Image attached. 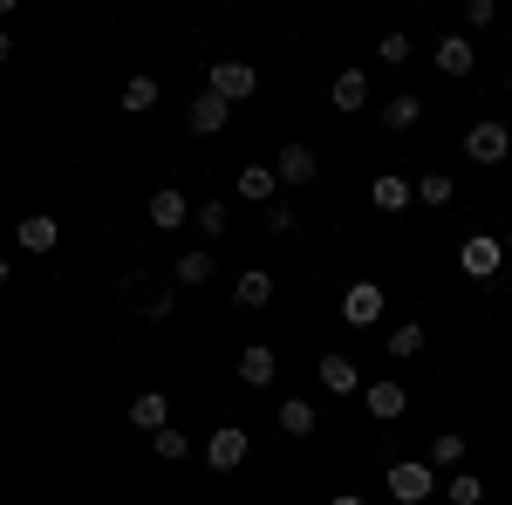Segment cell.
I'll return each mask as SVG.
<instances>
[{
  "label": "cell",
  "mask_w": 512,
  "mask_h": 505,
  "mask_svg": "<svg viewBox=\"0 0 512 505\" xmlns=\"http://www.w3.org/2000/svg\"><path fill=\"white\" fill-rule=\"evenodd\" d=\"M403 410H410L403 383H369V417H376V424H396Z\"/></svg>",
  "instance_id": "cell-16"
},
{
  "label": "cell",
  "mask_w": 512,
  "mask_h": 505,
  "mask_svg": "<svg viewBox=\"0 0 512 505\" xmlns=\"http://www.w3.org/2000/svg\"><path fill=\"white\" fill-rule=\"evenodd\" d=\"M205 465H212V471H239V465H246V430H239V424L212 430V437H205Z\"/></svg>",
  "instance_id": "cell-6"
},
{
  "label": "cell",
  "mask_w": 512,
  "mask_h": 505,
  "mask_svg": "<svg viewBox=\"0 0 512 505\" xmlns=\"http://www.w3.org/2000/svg\"><path fill=\"white\" fill-rule=\"evenodd\" d=\"M444 499H451V505H478V499H485V485H478V471H458V478L444 485Z\"/></svg>",
  "instance_id": "cell-27"
},
{
  "label": "cell",
  "mask_w": 512,
  "mask_h": 505,
  "mask_svg": "<svg viewBox=\"0 0 512 505\" xmlns=\"http://www.w3.org/2000/svg\"><path fill=\"white\" fill-rule=\"evenodd\" d=\"M274 171H280V185H315V171H321V157L308 151V144H287V151L274 157Z\"/></svg>",
  "instance_id": "cell-9"
},
{
  "label": "cell",
  "mask_w": 512,
  "mask_h": 505,
  "mask_svg": "<svg viewBox=\"0 0 512 505\" xmlns=\"http://www.w3.org/2000/svg\"><path fill=\"white\" fill-rule=\"evenodd\" d=\"M21 246H28V253H55V239H62V226H55V219H48V212H35V219H21Z\"/></svg>",
  "instance_id": "cell-18"
},
{
  "label": "cell",
  "mask_w": 512,
  "mask_h": 505,
  "mask_svg": "<svg viewBox=\"0 0 512 505\" xmlns=\"http://www.w3.org/2000/svg\"><path fill=\"white\" fill-rule=\"evenodd\" d=\"M328 505H362V499H355V492H335V499H328Z\"/></svg>",
  "instance_id": "cell-34"
},
{
  "label": "cell",
  "mask_w": 512,
  "mask_h": 505,
  "mask_svg": "<svg viewBox=\"0 0 512 505\" xmlns=\"http://www.w3.org/2000/svg\"><path fill=\"white\" fill-rule=\"evenodd\" d=\"M390 355H396V362L424 355V321H403V328H390Z\"/></svg>",
  "instance_id": "cell-24"
},
{
  "label": "cell",
  "mask_w": 512,
  "mask_h": 505,
  "mask_svg": "<svg viewBox=\"0 0 512 505\" xmlns=\"http://www.w3.org/2000/svg\"><path fill=\"white\" fill-rule=\"evenodd\" d=\"M301 219H294V205H267V233H294Z\"/></svg>",
  "instance_id": "cell-33"
},
{
  "label": "cell",
  "mask_w": 512,
  "mask_h": 505,
  "mask_svg": "<svg viewBox=\"0 0 512 505\" xmlns=\"http://www.w3.org/2000/svg\"><path fill=\"white\" fill-rule=\"evenodd\" d=\"M417 117H424L417 96H390V103H383V123H390V130H417Z\"/></svg>",
  "instance_id": "cell-25"
},
{
  "label": "cell",
  "mask_w": 512,
  "mask_h": 505,
  "mask_svg": "<svg viewBox=\"0 0 512 505\" xmlns=\"http://www.w3.org/2000/svg\"><path fill=\"white\" fill-rule=\"evenodd\" d=\"M431 492H444V485H437V465H431V458H403V465H390V499L424 505Z\"/></svg>",
  "instance_id": "cell-1"
},
{
  "label": "cell",
  "mask_w": 512,
  "mask_h": 505,
  "mask_svg": "<svg viewBox=\"0 0 512 505\" xmlns=\"http://www.w3.org/2000/svg\"><path fill=\"white\" fill-rule=\"evenodd\" d=\"M130 424L151 430V437H158V430H171V396H164V389H144V396L130 403Z\"/></svg>",
  "instance_id": "cell-10"
},
{
  "label": "cell",
  "mask_w": 512,
  "mask_h": 505,
  "mask_svg": "<svg viewBox=\"0 0 512 505\" xmlns=\"http://www.w3.org/2000/svg\"><path fill=\"white\" fill-rule=\"evenodd\" d=\"M321 389H328V396H355V389H362L349 355H321Z\"/></svg>",
  "instance_id": "cell-15"
},
{
  "label": "cell",
  "mask_w": 512,
  "mask_h": 505,
  "mask_svg": "<svg viewBox=\"0 0 512 505\" xmlns=\"http://www.w3.org/2000/svg\"><path fill=\"white\" fill-rule=\"evenodd\" d=\"M362 103H369V76L362 69H342L335 76V110H362Z\"/></svg>",
  "instance_id": "cell-20"
},
{
  "label": "cell",
  "mask_w": 512,
  "mask_h": 505,
  "mask_svg": "<svg viewBox=\"0 0 512 505\" xmlns=\"http://www.w3.org/2000/svg\"><path fill=\"white\" fill-rule=\"evenodd\" d=\"M506 151H512V130L506 123H472V130H465V157H472V164H506Z\"/></svg>",
  "instance_id": "cell-4"
},
{
  "label": "cell",
  "mask_w": 512,
  "mask_h": 505,
  "mask_svg": "<svg viewBox=\"0 0 512 505\" xmlns=\"http://www.w3.org/2000/svg\"><path fill=\"white\" fill-rule=\"evenodd\" d=\"M451 192H458V185H451L444 171H424V178H417V198H424V205H451Z\"/></svg>",
  "instance_id": "cell-28"
},
{
  "label": "cell",
  "mask_w": 512,
  "mask_h": 505,
  "mask_svg": "<svg viewBox=\"0 0 512 505\" xmlns=\"http://www.w3.org/2000/svg\"><path fill=\"white\" fill-rule=\"evenodd\" d=\"M123 110H130V117L158 110V82H151V76H130V82H123Z\"/></svg>",
  "instance_id": "cell-21"
},
{
  "label": "cell",
  "mask_w": 512,
  "mask_h": 505,
  "mask_svg": "<svg viewBox=\"0 0 512 505\" xmlns=\"http://www.w3.org/2000/svg\"><path fill=\"white\" fill-rule=\"evenodd\" d=\"M410 198H417V185H410L403 171H383V178L369 185V205H376V212H403Z\"/></svg>",
  "instance_id": "cell-11"
},
{
  "label": "cell",
  "mask_w": 512,
  "mask_h": 505,
  "mask_svg": "<svg viewBox=\"0 0 512 505\" xmlns=\"http://www.w3.org/2000/svg\"><path fill=\"white\" fill-rule=\"evenodd\" d=\"M239 198H253V205H280V171H274V164H239Z\"/></svg>",
  "instance_id": "cell-8"
},
{
  "label": "cell",
  "mask_w": 512,
  "mask_h": 505,
  "mask_svg": "<svg viewBox=\"0 0 512 505\" xmlns=\"http://www.w3.org/2000/svg\"><path fill=\"white\" fill-rule=\"evenodd\" d=\"M212 253H185V260H178V267H171V280H178V287H205V280H212Z\"/></svg>",
  "instance_id": "cell-22"
},
{
  "label": "cell",
  "mask_w": 512,
  "mask_h": 505,
  "mask_svg": "<svg viewBox=\"0 0 512 505\" xmlns=\"http://www.w3.org/2000/svg\"><path fill=\"white\" fill-rule=\"evenodd\" d=\"M280 430H287V437H315V403H301V396L280 403Z\"/></svg>",
  "instance_id": "cell-23"
},
{
  "label": "cell",
  "mask_w": 512,
  "mask_h": 505,
  "mask_svg": "<svg viewBox=\"0 0 512 505\" xmlns=\"http://www.w3.org/2000/svg\"><path fill=\"white\" fill-rule=\"evenodd\" d=\"M185 219H192V205H185V192H171V185H164V192H151V226H158V233H171V226H185Z\"/></svg>",
  "instance_id": "cell-14"
},
{
  "label": "cell",
  "mask_w": 512,
  "mask_h": 505,
  "mask_svg": "<svg viewBox=\"0 0 512 505\" xmlns=\"http://www.w3.org/2000/svg\"><path fill=\"white\" fill-rule=\"evenodd\" d=\"M499 260H506V239H492V233H472L465 246H458V267L478 273V280H492V273H499Z\"/></svg>",
  "instance_id": "cell-5"
},
{
  "label": "cell",
  "mask_w": 512,
  "mask_h": 505,
  "mask_svg": "<svg viewBox=\"0 0 512 505\" xmlns=\"http://www.w3.org/2000/svg\"><path fill=\"white\" fill-rule=\"evenodd\" d=\"M151 451H158V458H171V465H178V458H185V451H192V437H185V430L171 424V430H158V437H151Z\"/></svg>",
  "instance_id": "cell-29"
},
{
  "label": "cell",
  "mask_w": 512,
  "mask_h": 505,
  "mask_svg": "<svg viewBox=\"0 0 512 505\" xmlns=\"http://www.w3.org/2000/svg\"><path fill=\"white\" fill-rule=\"evenodd\" d=\"M431 465L437 471H458V465H465V437H458V430H444V437L431 444Z\"/></svg>",
  "instance_id": "cell-26"
},
{
  "label": "cell",
  "mask_w": 512,
  "mask_h": 505,
  "mask_svg": "<svg viewBox=\"0 0 512 505\" xmlns=\"http://www.w3.org/2000/svg\"><path fill=\"white\" fill-rule=\"evenodd\" d=\"M123 294H130L137 308L151 314V321H164V314H171V287H144V280H123Z\"/></svg>",
  "instance_id": "cell-19"
},
{
  "label": "cell",
  "mask_w": 512,
  "mask_h": 505,
  "mask_svg": "<svg viewBox=\"0 0 512 505\" xmlns=\"http://www.w3.org/2000/svg\"><path fill=\"white\" fill-rule=\"evenodd\" d=\"M437 69H444V76H472V69H478L472 35H444V41H437Z\"/></svg>",
  "instance_id": "cell-12"
},
{
  "label": "cell",
  "mask_w": 512,
  "mask_h": 505,
  "mask_svg": "<svg viewBox=\"0 0 512 505\" xmlns=\"http://www.w3.org/2000/svg\"><path fill=\"white\" fill-rule=\"evenodd\" d=\"M233 301H239V308H267V301H274V273H260V267L239 273V280H233Z\"/></svg>",
  "instance_id": "cell-17"
},
{
  "label": "cell",
  "mask_w": 512,
  "mask_h": 505,
  "mask_svg": "<svg viewBox=\"0 0 512 505\" xmlns=\"http://www.w3.org/2000/svg\"><path fill=\"white\" fill-rule=\"evenodd\" d=\"M226 117H233V103H226V96H212V89H205V96H198L192 110H185L192 137H219V130H226Z\"/></svg>",
  "instance_id": "cell-7"
},
{
  "label": "cell",
  "mask_w": 512,
  "mask_h": 505,
  "mask_svg": "<svg viewBox=\"0 0 512 505\" xmlns=\"http://www.w3.org/2000/svg\"><path fill=\"white\" fill-rule=\"evenodd\" d=\"M506 253H512V226H506Z\"/></svg>",
  "instance_id": "cell-35"
},
{
  "label": "cell",
  "mask_w": 512,
  "mask_h": 505,
  "mask_svg": "<svg viewBox=\"0 0 512 505\" xmlns=\"http://www.w3.org/2000/svg\"><path fill=\"white\" fill-rule=\"evenodd\" d=\"M192 219L205 226V239H219V233H226V205H219V198H205V205H198Z\"/></svg>",
  "instance_id": "cell-30"
},
{
  "label": "cell",
  "mask_w": 512,
  "mask_h": 505,
  "mask_svg": "<svg viewBox=\"0 0 512 505\" xmlns=\"http://www.w3.org/2000/svg\"><path fill=\"white\" fill-rule=\"evenodd\" d=\"M205 89H212V96H226V103H246V96L260 89V69H253V62H233V55H219Z\"/></svg>",
  "instance_id": "cell-2"
},
{
  "label": "cell",
  "mask_w": 512,
  "mask_h": 505,
  "mask_svg": "<svg viewBox=\"0 0 512 505\" xmlns=\"http://www.w3.org/2000/svg\"><path fill=\"white\" fill-rule=\"evenodd\" d=\"M376 55H383L390 69H403V62H410V35H383V48H376Z\"/></svg>",
  "instance_id": "cell-31"
},
{
  "label": "cell",
  "mask_w": 512,
  "mask_h": 505,
  "mask_svg": "<svg viewBox=\"0 0 512 505\" xmlns=\"http://www.w3.org/2000/svg\"><path fill=\"white\" fill-rule=\"evenodd\" d=\"M492 14H499L492 0H465V28H492Z\"/></svg>",
  "instance_id": "cell-32"
},
{
  "label": "cell",
  "mask_w": 512,
  "mask_h": 505,
  "mask_svg": "<svg viewBox=\"0 0 512 505\" xmlns=\"http://www.w3.org/2000/svg\"><path fill=\"white\" fill-rule=\"evenodd\" d=\"M280 376V362H274V349H260V342H253V349H239V383H253V389H267Z\"/></svg>",
  "instance_id": "cell-13"
},
{
  "label": "cell",
  "mask_w": 512,
  "mask_h": 505,
  "mask_svg": "<svg viewBox=\"0 0 512 505\" xmlns=\"http://www.w3.org/2000/svg\"><path fill=\"white\" fill-rule=\"evenodd\" d=\"M383 308H390V294H383L376 280H355L349 294H342V321H349V328H376Z\"/></svg>",
  "instance_id": "cell-3"
}]
</instances>
